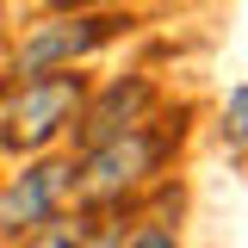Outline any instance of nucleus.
Wrapping results in <instances>:
<instances>
[{"label":"nucleus","instance_id":"obj_1","mask_svg":"<svg viewBox=\"0 0 248 248\" xmlns=\"http://www.w3.org/2000/svg\"><path fill=\"white\" fill-rule=\"evenodd\" d=\"M186 118L192 112H155L149 124H130L118 137H99L87 149H68L75 155V205L81 211H137L143 205V192L161 186L168 174V161L180 155L186 143Z\"/></svg>","mask_w":248,"mask_h":248},{"label":"nucleus","instance_id":"obj_2","mask_svg":"<svg viewBox=\"0 0 248 248\" xmlns=\"http://www.w3.org/2000/svg\"><path fill=\"white\" fill-rule=\"evenodd\" d=\"M137 13L130 6H68V13H37L31 25H13L0 37V81H31V75H62L87 68L106 44L130 37Z\"/></svg>","mask_w":248,"mask_h":248},{"label":"nucleus","instance_id":"obj_3","mask_svg":"<svg viewBox=\"0 0 248 248\" xmlns=\"http://www.w3.org/2000/svg\"><path fill=\"white\" fill-rule=\"evenodd\" d=\"M87 93H93V75H87V68L31 75V81H0V155L25 161V155L68 149Z\"/></svg>","mask_w":248,"mask_h":248},{"label":"nucleus","instance_id":"obj_4","mask_svg":"<svg viewBox=\"0 0 248 248\" xmlns=\"http://www.w3.org/2000/svg\"><path fill=\"white\" fill-rule=\"evenodd\" d=\"M62 211H75V155L50 149V155H25L0 174V242H25L31 230L56 223Z\"/></svg>","mask_w":248,"mask_h":248},{"label":"nucleus","instance_id":"obj_5","mask_svg":"<svg viewBox=\"0 0 248 248\" xmlns=\"http://www.w3.org/2000/svg\"><path fill=\"white\" fill-rule=\"evenodd\" d=\"M161 112V81L143 75V68H130V75H99L87 93V106H81V124H75V137H68V149H87L99 137H118L130 124H149Z\"/></svg>","mask_w":248,"mask_h":248},{"label":"nucleus","instance_id":"obj_6","mask_svg":"<svg viewBox=\"0 0 248 248\" xmlns=\"http://www.w3.org/2000/svg\"><path fill=\"white\" fill-rule=\"evenodd\" d=\"M13 248H93V230H87V211L75 205V211H62L56 223H44V230H31L25 242Z\"/></svg>","mask_w":248,"mask_h":248},{"label":"nucleus","instance_id":"obj_7","mask_svg":"<svg viewBox=\"0 0 248 248\" xmlns=\"http://www.w3.org/2000/svg\"><path fill=\"white\" fill-rule=\"evenodd\" d=\"M118 248H180V236H174V223H161V217H130V230H124Z\"/></svg>","mask_w":248,"mask_h":248},{"label":"nucleus","instance_id":"obj_8","mask_svg":"<svg viewBox=\"0 0 248 248\" xmlns=\"http://www.w3.org/2000/svg\"><path fill=\"white\" fill-rule=\"evenodd\" d=\"M217 118H223V137H230V143L242 149V143H248V81H242V87H230V93H223Z\"/></svg>","mask_w":248,"mask_h":248},{"label":"nucleus","instance_id":"obj_9","mask_svg":"<svg viewBox=\"0 0 248 248\" xmlns=\"http://www.w3.org/2000/svg\"><path fill=\"white\" fill-rule=\"evenodd\" d=\"M112 6H124V0H112ZM130 6H174V0H130Z\"/></svg>","mask_w":248,"mask_h":248},{"label":"nucleus","instance_id":"obj_10","mask_svg":"<svg viewBox=\"0 0 248 248\" xmlns=\"http://www.w3.org/2000/svg\"><path fill=\"white\" fill-rule=\"evenodd\" d=\"M0 31H13V25H6V0H0Z\"/></svg>","mask_w":248,"mask_h":248},{"label":"nucleus","instance_id":"obj_11","mask_svg":"<svg viewBox=\"0 0 248 248\" xmlns=\"http://www.w3.org/2000/svg\"><path fill=\"white\" fill-rule=\"evenodd\" d=\"M0 174H6V168H0Z\"/></svg>","mask_w":248,"mask_h":248}]
</instances>
